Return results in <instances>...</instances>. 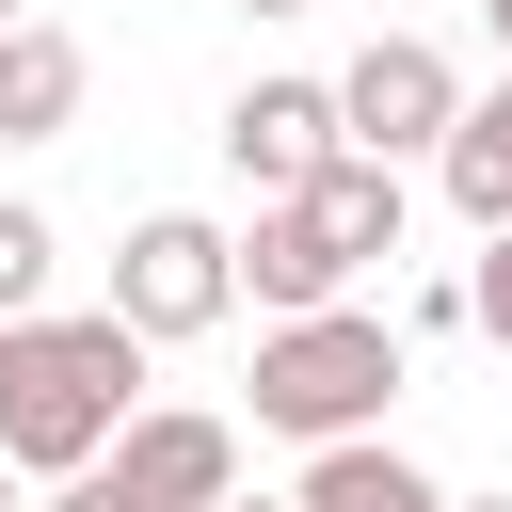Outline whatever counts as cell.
Wrapping results in <instances>:
<instances>
[{"label": "cell", "instance_id": "cell-5", "mask_svg": "<svg viewBox=\"0 0 512 512\" xmlns=\"http://www.w3.org/2000/svg\"><path fill=\"white\" fill-rule=\"evenodd\" d=\"M352 240H336V208L320 192H256V224H240V288H256V320H304V304H352Z\"/></svg>", "mask_w": 512, "mask_h": 512}, {"label": "cell", "instance_id": "cell-17", "mask_svg": "<svg viewBox=\"0 0 512 512\" xmlns=\"http://www.w3.org/2000/svg\"><path fill=\"white\" fill-rule=\"evenodd\" d=\"M480 16H496V48H512V0H480Z\"/></svg>", "mask_w": 512, "mask_h": 512}, {"label": "cell", "instance_id": "cell-7", "mask_svg": "<svg viewBox=\"0 0 512 512\" xmlns=\"http://www.w3.org/2000/svg\"><path fill=\"white\" fill-rule=\"evenodd\" d=\"M336 144H352V128H336V80H240V96H224V160H240V192H304Z\"/></svg>", "mask_w": 512, "mask_h": 512}, {"label": "cell", "instance_id": "cell-2", "mask_svg": "<svg viewBox=\"0 0 512 512\" xmlns=\"http://www.w3.org/2000/svg\"><path fill=\"white\" fill-rule=\"evenodd\" d=\"M256 432H288V448H352V432H384V400H400V336L368 320V304H304V320H272L256 336Z\"/></svg>", "mask_w": 512, "mask_h": 512}, {"label": "cell", "instance_id": "cell-18", "mask_svg": "<svg viewBox=\"0 0 512 512\" xmlns=\"http://www.w3.org/2000/svg\"><path fill=\"white\" fill-rule=\"evenodd\" d=\"M448 512H512V496H448Z\"/></svg>", "mask_w": 512, "mask_h": 512}, {"label": "cell", "instance_id": "cell-4", "mask_svg": "<svg viewBox=\"0 0 512 512\" xmlns=\"http://www.w3.org/2000/svg\"><path fill=\"white\" fill-rule=\"evenodd\" d=\"M336 128H352L368 160H416V144L464 128V64H448L432 32H368V48L336 64Z\"/></svg>", "mask_w": 512, "mask_h": 512}, {"label": "cell", "instance_id": "cell-8", "mask_svg": "<svg viewBox=\"0 0 512 512\" xmlns=\"http://www.w3.org/2000/svg\"><path fill=\"white\" fill-rule=\"evenodd\" d=\"M80 80H96L80 32L16 16V32H0V144H64V128H80Z\"/></svg>", "mask_w": 512, "mask_h": 512}, {"label": "cell", "instance_id": "cell-11", "mask_svg": "<svg viewBox=\"0 0 512 512\" xmlns=\"http://www.w3.org/2000/svg\"><path fill=\"white\" fill-rule=\"evenodd\" d=\"M48 272H64L48 208H16V192H0V320H32V304H48Z\"/></svg>", "mask_w": 512, "mask_h": 512}, {"label": "cell", "instance_id": "cell-16", "mask_svg": "<svg viewBox=\"0 0 512 512\" xmlns=\"http://www.w3.org/2000/svg\"><path fill=\"white\" fill-rule=\"evenodd\" d=\"M240 16H304V0H240Z\"/></svg>", "mask_w": 512, "mask_h": 512}, {"label": "cell", "instance_id": "cell-9", "mask_svg": "<svg viewBox=\"0 0 512 512\" xmlns=\"http://www.w3.org/2000/svg\"><path fill=\"white\" fill-rule=\"evenodd\" d=\"M304 512H448V480H416L384 432H352V448H304V480H288Z\"/></svg>", "mask_w": 512, "mask_h": 512}, {"label": "cell", "instance_id": "cell-13", "mask_svg": "<svg viewBox=\"0 0 512 512\" xmlns=\"http://www.w3.org/2000/svg\"><path fill=\"white\" fill-rule=\"evenodd\" d=\"M48 512H144V496H128L112 464H80V480H48Z\"/></svg>", "mask_w": 512, "mask_h": 512}, {"label": "cell", "instance_id": "cell-10", "mask_svg": "<svg viewBox=\"0 0 512 512\" xmlns=\"http://www.w3.org/2000/svg\"><path fill=\"white\" fill-rule=\"evenodd\" d=\"M432 176H448V208H464L480 240L512 224V80H496V96H464V128L432 144Z\"/></svg>", "mask_w": 512, "mask_h": 512}, {"label": "cell", "instance_id": "cell-12", "mask_svg": "<svg viewBox=\"0 0 512 512\" xmlns=\"http://www.w3.org/2000/svg\"><path fill=\"white\" fill-rule=\"evenodd\" d=\"M464 304H480V336H496V352H512V224H496V240H480V272H464Z\"/></svg>", "mask_w": 512, "mask_h": 512}, {"label": "cell", "instance_id": "cell-6", "mask_svg": "<svg viewBox=\"0 0 512 512\" xmlns=\"http://www.w3.org/2000/svg\"><path fill=\"white\" fill-rule=\"evenodd\" d=\"M112 480H128L144 512H224V496H240V416H208V400H144L128 448H112Z\"/></svg>", "mask_w": 512, "mask_h": 512}, {"label": "cell", "instance_id": "cell-3", "mask_svg": "<svg viewBox=\"0 0 512 512\" xmlns=\"http://www.w3.org/2000/svg\"><path fill=\"white\" fill-rule=\"evenodd\" d=\"M112 320L128 336H224L240 320V240L224 224H192V208H160V224H128V256H112Z\"/></svg>", "mask_w": 512, "mask_h": 512}, {"label": "cell", "instance_id": "cell-1", "mask_svg": "<svg viewBox=\"0 0 512 512\" xmlns=\"http://www.w3.org/2000/svg\"><path fill=\"white\" fill-rule=\"evenodd\" d=\"M144 352L160 336H128L112 304H80V320H0V448L32 464V480H80V464H112L128 448V416H144Z\"/></svg>", "mask_w": 512, "mask_h": 512}, {"label": "cell", "instance_id": "cell-15", "mask_svg": "<svg viewBox=\"0 0 512 512\" xmlns=\"http://www.w3.org/2000/svg\"><path fill=\"white\" fill-rule=\"evenodd\" d=\"M16 480H32V464H16V448H0V512H16Z\"/></svg>", "mask_w": 512, "mask_h": 512}, {"label": "cell", "instance_id": "cell-14", "mask_svg": "<svg viewBox=\"0 0 512 512\" xmlns=\"http://www.w3.org/2000/svg\"><path fill=\"white\" fill-rule=\"evenodd\" d=\"M224 512H304V496H224Z\"/></svg>", "mask_w": 512, "mask_h": 512}, {"label": "cell", "instance_id": "cell-19", "mask_svg": "<svg viewBox=\"0 0 512 512\" xmlns=\"http://www.w3.org/2000/svg\"><path fill=\"white\" fill-rule=\"evenodd\" d=\"M16 16H32V0H0V32H16Z\"/></svg>", "mask_w": 512, "mask_h": 512}]
</instances>
